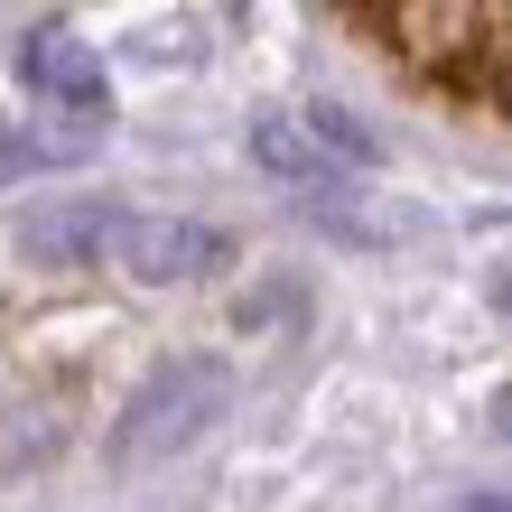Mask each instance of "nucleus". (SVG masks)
I'll use <instances>...</instances> for the list:
<instances>
[{"mask_svg":"<svg viewBox=\"0 0 512 512\" xmlns=\"http://www.w3.org/2000/svg\"><path fill=\"white\" fill-rule=\"evenodd\" d=\"M215 410H224V364H168V373L131 401V419H122V466L177 457L187 438L215 429Z\"/></svg>","mask_w":512,"mask_h":512,"instance_id":"nucleus-1","label":"nucleus"},{"mask_svg":"<svg viewBox=\"0 0 512 512\" xmlns=\"http://www.w3.org/2000/svg\"><path fill=\"white\" fill-rule=\"evenodd\" d=\"M19 84H28L47 112H66L75 140L103 131V66H94V47H84L75 28H56V19L28 28V38H19Z\"/></svg>","mask_w":512,"mask_h":512,"instance_id":"nucleus-2","label":"nucleus"},{"mask_svg":"<svg viewBox=\"0 0 512 512\" xmlns=\"http://www.w3.org/2000/svg\"><path fill=\"white\" fill-rule=\"evenodd\" d=\"M112 261L131 270V280H205V270H224L233 243L215 224H196V215H122V233H112Z\"/></svg>","mask_w":512,"mask_h":512,"instance_id":"nucleus-3","label":"nucleus"},{"mask_svg":"<svg viewBox=\"0 0 512 512\" xmlns=\"http://www.w3.org/2000/svg\"><path fill=\"white\" fill-rule=\"evenodd\" d=\"M112 233H122V205L56 196V205H28V215H19V261H38V270H94V261H112Z\"/></svg>","mask_w":512,"mask_h":512,"instance_id":"nucleus-4","label":"nucleus"},{"mask_svg":"<svg viewBox=\"0 0 512 512\" xmlns=\"http://www.w3.org/2000/svg\"><path fill=\"white\" fill-rule=\"evenodd\" d=\"M252 159H261L270 177H280V187H298L308 205H326V196L345 187V168L317 149V131L298 122V112H280V122H261V131H252Z\"/></svg>","mask_w":512,"mask_h":512,"instance_id":"nucleus-5","label":"nucleus"},{"mask_svg":"<svg viewBox=\"0 0 512 512\" xmlns=\"http://www.w3.org/2000/svg\"><path fill=\"white\" fill-rule=\"evenodd\" d=\"M298 122L317 131V149H326V159H336V168H373V159H382V140H373L364 122H354L345 103H317V112H298Z\"/></svg>","mask_w":512,"mask_h":512,"instance_id":"nucleus-6","label":"nucleus"},{"mask_svg":"<svg viewBox=\"0 0 512 512\" xmlns=\"http://www.w3.org/2000/svg\"><path fill=\"white\" fill-rule=\"evenodd\" d=\"M391 28H410L419 56H447V47H475L485 19H475V10H419V0H410V10H391Z\"/></svg>","mask_w":512,"mask_h":512,"instance_id":"nucleus-7","label":"nucleus"},{"mask_svg":"<svg viewBox=\"0 0 512 512\" xmlns=\"http://www.w3.org/2000/svg\"><path fill=\"white\" fill-rule=\"evenodd\" d=\"M494 308H503V317H512V270H503V280H494Z\"/></svg>","mask_w":512,"mask_h":512,"instance_id":"nucleus-8","label":"nucleus"},{"mask_svg":"<svg viewBox=\"0 0 512 512\" xmlns=\"http://www.w3.org/2000/svg\"><path fill=\"white\" fill-rule=\"evenodd\" d=\"M494 429H503V438H512V401H503V410H494Z\"/></svg>","mask_w":512,"mask_h":512,"instance_id":"nucleus-9","label":"nucleus"}]
</instances>
